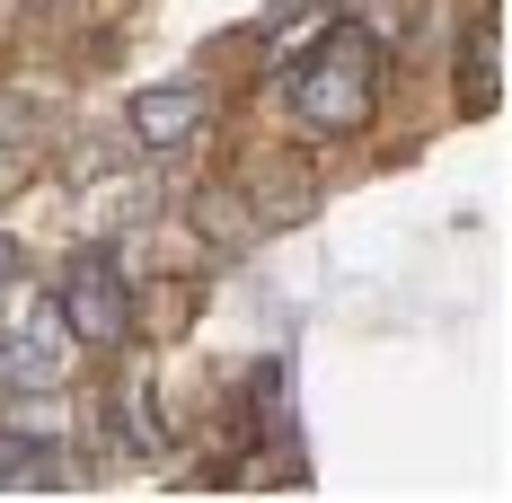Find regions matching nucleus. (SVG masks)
<instances>
[{"mask_svg": "<svg viewBox=\"0 0 512 503\" xmlns=\"http://www.w3.org/2000/svg\"><path fill=\"white\" fill-rule=\"evenodd\" d=\"M274 98L283 115L301 124V133H327V142H345L371 124V98H380V36L371 27H327L309 53L283 62V80H274Z\"/></svg>", "mask_w": 512, "mask_h": 503, "instance_id": "f257e3e1", "label": "nucleus"}, {"mask_svg": "<svg viewBox=\"0 0 512 503\" xmlns=\"http://www.w3.org/2000/svg\"><path fill=\"white\" fill-rule=\"evenodd\" d=\"M0 151H9V133H0Z\"/></svg>", "mask_w": 512, "mask_h": 503, "instance_id": "423d86ee", "label": "nucleus"}, {"mask_svg": "<svg viewBox=\"0 0 512 503\" xmlns=\"http://www.w3.org/2000/svg\"><path fill=\"white\" fill-rule=\"evenodd\" d=\"M53 301H62V318H71L80 345H124L133 336V283H124L115 248H80L62 265V292Z\"/></svg>", "mask_w": 512, "mask_h": 503, "instance_id": "7ed1b4c3", "label": "nucleus"}, {"mask_svg": "<svg viewBox=\"0 0 512 503\" xmlns=\"http://www.w3.org/2000/svg\"><path fill=\"white\" fill-rule=\"evenodd\" d=\"M71 362H80V336H71V318H62L53 292H27L0 318V380L9 389H62Z\"/></svg>", "mask_w": 512, "mask_h": 503, "instance_id": "f03ea898", "label": "nucleus"}, {"mask_svg": "<svg viewBox=\"0 0 512 503\" xmlns=\"http://www.w3.org/2000/svg\"><path fill=\"white\" fill-rule=\"evenodd\" d=\"M212 115V89L204 80H168V89H142L133 98V142L142 151H177V142H195Z\"/></svg>", "mask_w": 512, "mask_h": 503, "instance_id": "20e7f679", "label": "nucleus"}, {"mask_svg": "<svg viewBox=\"0 0 512 503\" xmlns=\"http://www.w3.org/2000/svg\"><path fill=\"white\" fill-rule=\"evenodd\" d=\"M71 486V459L53 433H27V424H0V495H62Z\"/></svg>", "mask_w": 512, "mask_h": 503, "instance_id": "39448f33", "label": "nucleus"}]
</instances>
